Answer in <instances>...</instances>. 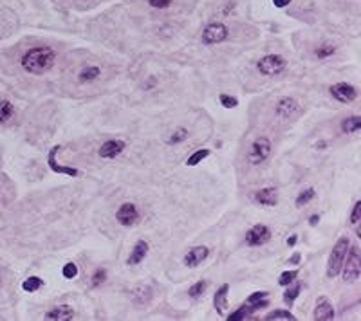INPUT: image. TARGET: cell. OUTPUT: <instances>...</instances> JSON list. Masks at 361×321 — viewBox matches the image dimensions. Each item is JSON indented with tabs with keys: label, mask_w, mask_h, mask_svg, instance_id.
Masks as SVG:
<instances>
[{
	"label": "cell",
	"mask_w": 361,
	"mask_h": 321,
	"mask_svg": "<svg viewBox=\"0 0 361 321\" xmlns=\"http://www.w3.org/2000/svg\"><path fill=\"white\" fill-rule=\"evenodd\" d=\"M54 61H56V53L54 49L44 45V47H32L22 56L20 65L25 73L29 74H44L53 69Z\"/></svg>",
	"instance_id": "1"
},
{
	"label": "cell",
	"mask_w": 361,
	"mask_h": 321,
	"mask_svg": "<svg viewBox=\"0 0 361 321\" xmlns=\"http://www.w3.org/2000/svg\"><path fill=\"white\" fill-rule=\"evenodd\" d=\"M350 247V240L347 236L338 238V242L334 244L333 251L329 255V262H327V278H336L341 271V265L345 260L347 251Z\"/></svg>",
	"instance_id": "2"
},
{
	"label": "cell",
	"mask_w": 361,
	"mask_h": 321,
	"mask_svg": "<svg viewBox=\"0 0 361 321\" xmlns=\"http://www.w3.org/2000/svg\"><path fill=\"white\" fill-rule=\"evenodd\" d=\"M271 152H273L271 139L266 137V135H260V137H256L255 141L251 142V147H249L248 163L251 164V166H260V164H264L266 161H268Z\"/></svg>",
	"instance_id": "3"
},
{
	"label": "cell",
	"mask_w": 361,
	"mask_h": 321,
	"mask_svg": "<svg viewBox=\"0 0 361 321\" xmlns=\"http://www.w3.org/2000/svg\"><path fill=\"white\" fill-rule=\"evenodd\" d=\"M343 281L347 283H352V281H357L359 280V274H361V256H359V249L356 245L349 247L347 251V256L345 260H343Z\"/></svg>",
	"instance_id": "4"
},
{
	"label": "cell",
	"mask_w": 361,
	"mask_h": 321,
	"mask_svg": "<svg viewBox=\"0 0 361 321\" xmlns=\"http://www.w3.org/2000/svg\"><path fill=\"white\" fill-rule=\"evenodd\" d=\"M287 69V61L280 54H266L256 61V70L262 76H278Z\"/></svg>",
	"instance_id": "5"
},
{
	"label": "cell",
	"mask_w": 361,
	"mask_h": 321,
	"mask_svg": "<svg viewBox=\"0 0 361 321\" xmlns=\"http://www.w3.org/2000/svg\"><path fill=\"white\" fill-rule=\"evenodd\" d=\"M229 37V29L226 27L220 22H213V24H208L203 31V44L206 45H219L222 42L227 40Z\"/></svg>",
	"instance_id": "6"
},
{
	"label": "cell",
	"mask_w": 361,
	"mask_h": 321,
	"mask_svg": "<svg viewBox=\"0 0 361 321\" xmlns=\"http://www.w3.org/2000/svg\"><path fill=\"white\" fill-rule=\"evenodd\" d=\"M271 229L266 226V224H255L248 233H246V244L249 247H260V245H266L271 240Z\"/></svg>",
	"instance_id": "7"
},
{
	"label": "cell",
	"mask_w": 361,
	"mask_h": 321,
	"mask_svg": "<svg viewBox=\"0 0 361 321\" xmlns=\"http://www.w3.org/2000/svg\"><path fill=\"white\" fill-rule=\"evenodd\" d=\"M139 219H141V215H139V209L134 202H125L116 213V220L123 228H132L139 222Z\"/></svg>",
	"instance_id": "8"
},
{
	"label": "cell",
	"mask_w": 361,
	"mask_h": 321,
	"mask_svg": "<svg viewBox=\"0 0 361 321\" xmlns=\"http://www.w3.org/2000/svg\"><path fill=\"white\" fill-rule=\"evenodd\" d=\"M329 92H331V96L340 103H352V101H356V98H357V89L347 82L334 83V85L329 89Z\"/></svg>",
	"instance_id": "9"
},
{
	"label": "cell",
	"mask_w": 361,
	"mask_h": 321,
	"mask_svg": "<svg viewBox=\"0 0 361 321\" xmlns=\"http://www.w3.org/2000/svg\"><path fill=\"white\" fill-rule=\"evenodd\" d=\"M208 256H210V249H208L206 245H195V247H191L190 251L184 255L183 264L190 269H195V267H199Z\"/></svg>",
	"instance_id": "10"
},
{
	"label": "cell",
	"mask_w": 361,
	"mask_h": 321,
	"mask_svg": "<svg viewBox=\"0 0 361 321\" xmlns=\"http://www.w3.org/2000/svg\"><path fill=\"white\" fill-rule=\"evenodd\" d=\"M61 150V145H56V147L51 148V152H49L47 155V164L49 168L54 171V173H63V175H69V177H78V175L81 173L78 168H73V166H61V164L56 163V154Z\"/></svg>",
	"instance_id": "11"
},
{
	"label": "cell",
	"mask_w": 361,
	"mask_h": 321,
	"mask_svg": "<svg viewBox=\"0 0 361 321\" xmlns=\"http://www.w3.org/2000/svg\"><path fill=\"white\" fill-rule=\"evenodd\" d=\"M126 148V142L121 141V139H110V141L103 142L100 150H97V155L102 159H116L118 155H121Z\"/></svg>",
	"instance_id": "12"
},
{
	"label": "cell",
	"mask_w": 361,
	"mask_h": 321,
	"mask_svg": "<svg viewBox=\"0 0 361 321\" xmlns=\"http://www.w3.org/2000/svg\"><path fill=\"white\" fill-rule=\"evenodd\" d=\"M300 110V103L294 98H282L276 101L275 105V114L282 119H287L291 116H294Z\"/></svg>",
	"instance_id": "13"
},
{
	"label": "cell",
	"mask_w": 361,
	"mask_h": 321,
	"mask_svg": "<svg viewBox=\"0 0 361 321\" xmlns=\"http://www.w3.org/2000/svg\"><path fill=\"white\" fill-rule=\"evenodd\" d=\"M334 307L331 303L329 298L320 296L316 300V307H314V319L318 321H333L334 319Z\"/></svg>",
	"instance_id": "14"
},
{
	"label": "cell",
	"mask_w": 361,
	"mask_h": 321,
	"mask_svg": "<svg viewBox=\"0 0 361 321\" xmlns=\"http://www.w3.org/2000/svg\"><path fill=\"white\" fill-rule=\"evenodd\" d=\"M255 202L262 204V206H276L278 204V188L275 186H268V188H262V190L255 191V195H253Z\"/></svg>",
	"instance_id": "15"
},
{
	"label": "cell",
	"mask_w": 361,
	"mask_h": 321,
	"mask_svg": "<svg viewBox=\"0 0 361 321\" xmlns=\"http://www.w3.org/2000/svg\"><path fill=\"white\" fill-rule=\"evenodd\" d=\"M74 317V309L71 305H56L51 310H47L45 314V319L49 321H69Z\"/></svg>",
	"instance_id": "16"
},
{
	"label": "cell",
	"mask_w": 361,
	"mask_h": 321,
	"mask_svg": "<svg viewBox=\"0 0 361 321\" xmlns=\"http://www.w3.org/2000/svg\"><path fill=\"white\" fill-rule=\"evenodd\" d=\"M148 249H150L148 242H145V240H138V242H136V245H134V249L130 251L126 264H128V265H139L146 258V255H148Z\"/></svg>",
	"instance_id": "17"
},
{
	"label": "cell",
	"mask_w": 361,
	"mask_h": 321,
	"mask_svg": "<svg viewBox=\"0 0 361 321\" xmlns=\"http://www.w3.org/2000/svg\"><path fill=\"white\" fill-rule=\"evenodd\" d=\"M227 293H229V285L222 283L213 296V305H215L217 314H220V316H224V309L227 307Z\"/></svg>",
	"instance_id": "18"
},
{
	"label": "cell",
	"mask_w": 361,
	"mask_h": 321,
	"mask_svg": "<svg viewBox=\"0 0 361 321\" xmlns=\"http://www.w3.org/2000/svg\"><path fill=\"white\" fill-rule=\"evenodd\" d=\"M102 76V69L97 65H87L78 73V82L80 83H90Z\"/></svg>",
	"instance_id": "19"
},
{
	"label": "cell",
	"mask_w": 361,
	"mask_h": 321,
	"mask_svg": "<svg viewBox=\"0 0 361 321\" xmlns=\"http://www.w3.org/2000/svg\"><path fill=\"white\" fill-rule=\"evenodd\" d=\"M15 116V106L9 99H0V125H6Z\"/></svg>",
	"instance_id": "20"
},
{
	"label": "cell",
	"mask_w": 361,
	"mask_h": 321,
	"mask_svg": "<svg viewBox=\"0 0 361 321\" xmlns=\"http://www.w3.org/2000/svg\"><path fill=\"white\" fill-rule=\"evenodd\" d=\"M361 128V118L359 116H350V118L343 119L341 121V130L345 134H356Z\"/></svg>",
	"instance_id": "21"
},
{
	"label": "cell",
	"mask_w": 361,
	"mask_h": 321,
	"mask_svg": "<svg viewBox=\"0 0 361 321\" xmlns=\"http://www.w3.org/2000/svg\"><path fill=\"white\" fill-rule=\"evenodd\" d=\"M302 289H304V285H302L300 281H297V283H289L287 289H285V293H284V301H285V303L292 305V301L300 296Z\"/></svg>",
	"instance_id": "22"
},
{
	"label": "cell",
	"mask_w": 361,
	"mask_h": 321,
	"mask_svg": "<svg viewBox=\"0 0 361 321\" xmlns=\"http://www.w3.org/2000/svg\"><path fill=\"white\" fill-rule=\"evenodd\" d=\"M336 53V45L331 44V42H325V44H320L314 49V54H316L318 60H327V58H331L333 54Z\"/></svg>",
	"instance_id": "23"
},
{
	"label": "cell",
	"mask_w": 361,
	"mask_h": 321,
	"mask_svg": "<svg viewBox=\"0 0 361 321\" xmlns=\"http://www.w3.org/2000/svg\"><path fill=\"white\" fill-rule=\"evenodd\" d=\"M266 321H294L297 317L292 316L289 310H273L264 317Z\"/></svg>",
	"instance_id": "24"
},
{
	"label": "cell",
	"mask_w": 361,
	"mask_h": 321,
	"mask_svg": "<svg viewBox=\"0 0 361 321\" xmlns=\"http://www.w3.org/2000/svg\"><path fill=\"white\" fill-rule=\"evenodd\" d=\"M316 197V191H314V188H304V190L298 193V197H297V206L298 207H302V206H305V204H309L311 200Z\"/></svg>",
	"instance_id": "25"
},
{
	"label": "cell",
	"mask_w": 361,
	"mask_h": 321,
	"mask_svg": "<svg viewBox=\"0 0 361 321\" xmlns=\"http://www.w3.org/2000/svg\"><path fill=\"white\" fill-rule=\"evenodd\" d=\"M42 285H44V280L38 276H29L27 280H24V283H22V289H24L25 293H37L38 289H42Z\"/></svg>",
	"instance_id": "26"
},
{
	"label": "cell",
	"mask_w": 361,
	"mask_h": 321,
	"mask_svg": "<svg viewBox=\"0 0 361 321\" xmlns=\"http://www.w3.org/2000/svg\"><path fill=\"white\" fill-rule=\"evenodd\" d=\"M186 139H188V130L183 128V126H179V128H175V130L172 132L170 137H168V145H181V142L186 141Z\"/></svg>",
	"instance_id": "27"
},
{
	"label": "cell",
	"mask_w": 361,
	"mask_h": 321,
	"mask_svg": "<svg viewBox=\"0 0 361 321\" xmlns=\"http://www.w3.org/2000/svg\"><path fill=\"white\" fill-rule=\"evenodd\" d=\"M208 155H210V150H206V148H201V150L193 152V154L186 159V166H197V164H199L203 159H206Z\"/></svg>",
	"instance_id": "28"
},
{
	"label": "cell",
	"mask_w": 361,
	"mask_h": 321,
	"mask_svg": "<svg viewBox=\"0 0 361 321\" xmlns=\"http://www.w3.org/2000/svg\"><path fill=\"white\" fill-rule=\"evenodd\" d=\"M206 293V281H197V283H193L190 289H188V296L193 298V300H197V298H201L203 294Z\"/></svg>",
	"instance_id": "29"
},
{
	"label": "cell",
	"mask_w": 361,
	"mask_h": 321,
	"mask_svg": "<svg viewBox=\"0 0 361 321\" xmlns=\"http://www.w3.org/2000/svg\"><path fill=\"white\" fill-rule=\"evenodd\" d=\"M298 278V271H285L280 274V278H278V283L282 285V287H287L289 283H292V281Z\"/></svg>",
	"instance_id": "30"
},
{
	"label": "cell",
	"mask_w": 361,
	"mask_h": 321,
	"mask_svg": "<svg viewBox=\"0 0 361 321\" xmlns=\"http://www.w3.org/2000/svg\"><path fill=\"white\" fill-rule=\"evenodd\" d=\"M61 274H63V278H67V280H73V278L78 276V267L74 262H69V264H65L63 269H61Z\"/></svg>",
	"instance_id": "31"
},
{
	"label": "cell",
	"mask_w": 361,
	"mask_h": 321,
	"mask_svg": "<svg viewBox=\"0 0 361 321\" xmlns=\"http://www.w3.org/2000/svg\"><path fill=\"white\" fill-rule=\"evenodd\" d=\"M219 101L224 109H235V106H239V99L233 98V96H227V94H220Z\"/></svg>",
	"instance_id": "32"
},
{
	"label": "cell",
	"mask_w": 361,
	"mask_h": 321,
	"mask_svg": "<svg viewBox=\"0 0 361 321\" xmlns=\"http://www.w3.org/2000/svg\"><path fill=\"white\" fill-rule=\"evenodd\" d=\"M105 280H107V271L105 269H97V271L92 274L90 283H92V287H100V285L105 283Z\"/></svg>",
	"instance_id": "33"
},
{
	"label": "cell",
	"mask_w": 361,
	"mask_h": 321,
	"mask_svg": "<svg viewBox=\"0 0 361 321\" xmlns=\"http://www.w3.org/2000/svg\"><path fill=\"white\" fill-rule=\"evenodd\" d=\"M361 219V200H356L352 207V213H350V224H357Z\"/></svg>",
	"instance_id": "34"
},
{
	"label": "cell",
	"mask_w": 361,
	"mask_h": 321,
	"mask_svg": "<svg viewBox=\"0 0 361 321\" xmlns=\"http://www.w3.org/2000/svg\"><path fill=\"white\" fill-rule=\"evenodd\" d=\"M146 2L155 9H167V8H170L174 0H146Z\"/></svg>",
	"instance_id": "35"
},
{
	"label": "cell",
	"mask_w": 361,
	"mask_h": 321,
	"mask_svg": "<svg viewBox=\"0 0 361 321\" xmlns=\"http://www.w3.org/2000/svg\"><path fill=\"white\" fill-rule=\"evenodd\" d=\"M262 298H268V293H266V291H256V293H253L251 296L248 298V301H256V300H262Z\"/></svg>",
	"instance_id": "36"
},
{
	"label": "cell",
	"mask_w": 361,
	"mask_h": 321,
	"mask_svg": "<svg viewBox=\"0 0 361 321\" xmlns=\"http://www.w3.org/2000/svg\"><path fill=\"white\" fill-rule=\"evenodd\" d=\"M275 8H285V6L291 4V0H273Z\"/></svg>",
	"instance_id": "37"
},
{
	"label": "cell",
	"mask_w": 361,
	"mask_h": 321,
	"mask_svg": "<svg viewBox=\"0 0 361 321\" xmlns=\"http://www.w3.org/2000/svg\"><path fill=\"white\" fill-rule=\"evenodd\" d=\"M300 258H302V255H300V253H294V255H292L291 258H289V262H291V264H294V265H297V264H300Z\"/></svg>",
	"instance_id": "38"
},
{
	"label": "cell",
	"mask_w": 361,
	"mask_h": 321,
	"mask_svg": "<svg viewBox=\"0 0 361 321\" xmlns=\"http://www.w3.org/2000/svg\"><path fill=\"white\" fill-rule=\"evenodd\" d=\"M318 224H320V215H313L311 217V219H309V226H318Z\"/></svg>",
	"instance_id": "39"
},
{
	"label": "cell",
	"mask_w": 361,
	"mask_h": 321,
	"mask_svg": "<svg viewBox=\"0 0 361 321\" xmlns=\"http://www.w3.org/2000/svg\"><path fill=\"white\" fill-rule=\"evenodd\" d=\"M294 244H297V235L289 236V238H287V245H289V247H292Z\"/></svg>",
	"instance_id": "40"
}]
</instances>
